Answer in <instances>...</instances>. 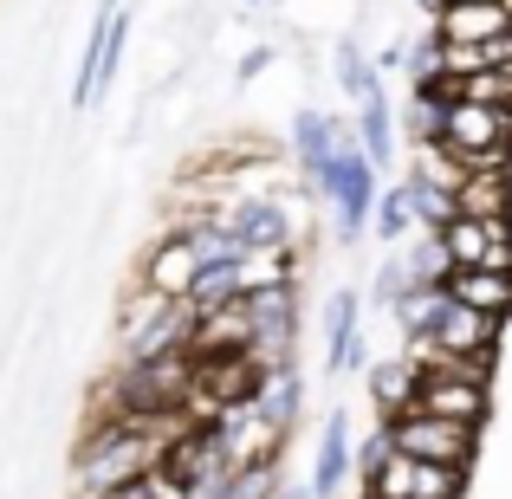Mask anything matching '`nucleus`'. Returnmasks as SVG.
<instances>
[{
  "label": "nucleus",
  "mask_w": 512,
  "mask_h": 499,
  "mask_svg": "<svg viewBox=\"0 0 512 499\" xmlns=\"http://www.w3.org/2000/svg\"><path fill=\"white\" fill-rule=\"evenodd\" d=\"M435 78H441V39L428 33L409 46V85H435Z\"/></svg>",
  "instance_id": "obj_30"
},
{
  "label": "nucleus",
  "mask_w": 512,
  "mask_h": 499,
  "mask_svg": "<svg viewBox=\"0 0 512 499\" xmlns=\"http://www.w3.org/2000/svg\"><path fill=\"white\" fill-rule=\"evenodd\" d=\"M247 7H266V0H247Z\"/></svg>",
  "instance_id": "obj_35"
},
{
  "label": "nucleus",
  "mask_w": 512,
  "mask_h": 499,
  "mask_svg": "<svg viewBox=\"0 0 512 499\" xmlns=\"http://www.w3.org/2000/svg\"><path fill=\"white\" fill-rule=\"evenodd\" d=\"M273 499H312V487H305V493H299V487H279Z\"/></svg>",
  "instance_id": "obj_33"
},
{
  "label": "nucleus",
  "mask_w": 512,
  "mask_h": 499,
  "mask_svg": "<svg viewBox=\"0 0 512 499\" xmlns=\"http://www.w3.org/2000/svg\"><path fill=\"white\" fill-rule=\"evenodd\" d=\"M441 143H448V150L461 156L467 169L512 163V111H493V104L448 98V117H441Z\"/></svg>",
  "instance_id": "obj_4"
},
{
  "label": "nucleus",
  "mask_w": 512,
  "mask_h": 499,
  "mask_svg": "<svg viewBox=\"0 0 512 499\" xmlns=\"http://www.w3.org/2000/svg\"><path fill=\"white\" fill-rule=\"evenodd\" d=\"M402 188H409L415 227H441V221H454V214H461V208H454V195H448V188H428V182H415V175H409Z\"/></svg>",
  "instance_id": "obj_27"
},
{
  "label": "nucleus",
  "mask_w": 512,
  "mask_h": 499,
  "mask_svg": "<svg viewBox=\"0 0 512 499\" xmlns=\"http://www.w3.org/2000/svg\"><path fill=\"white\" fill-rule=\"evenodd\" d=\"M402 59H409V46L396 39V46H383V59H370V65H376V72H402Z\"/></svg>",
  "instance_id": "obj_32"
},
{
  "label": "nucleus",
  "mask_w": 512,
  "mask_h": 499,
  "mask_svg": "<svg viewBox=\"0 0 512 499\" xmlns=\"http://www.w3.org/2000/svg\"><path fill=\"white\" fill-rule=\"evenodd\" d=\"M266 59H273V52H266V46H253V52H247V59H240V85H253V78H260V72H266Z\"/></svg>",
  "instance_id": "obj_31"
},
{
  "label": "nucleus",
  "mask_w": 512,
  "mask_h": 499,
  "mask_svg": "<svg viewBox=\"0 0 512 499\" xmlns=\"http://www.w3.org/2000/svg\"><path fill=\"white\" fill-rule=\"evenodd\" d=\"M370 234L389 240V247H402V240L415 234V208H409V188H376V208H370Z\"/></svg>",
  "instance_id": "obj_22"
},
{
  "label": "nucleus",
  "mask_w": 512,
  "mask_h": 499,
  "mask_svg": "<svg viewBox=\"0 0 512 499\" xmlns=\"http://www.w3.org/2000/svg\"><path fill=\"white\" fill-rule=\"evenodd\" d=\"M357 143H363V156H370L376 169L396 163V111H389L383 91H370V98L357 104Z\"/></svg>",
  "instance_id": "obj_17"
},
{
  "label": "nucleus",
  "mask_w": 512,
  "mask_h": 499,
  "mask_svg": "<svg viewBox=\"0 0 512 499\" xmlns=\"http://www.w3.org/2000/svg\"><path fill=\"white\" fill-rule=\"evenodd\" d=\"M363 363V337H357V292L338 286L325 299V376H350Z\"/></svg>",
  "instance_id": "obj_10"
},
{
  "label": "nucleus",
  "mask_w": 512,
  "mask_h": 499,
  "mask_svg": "<svg viewBox=\"0 0 512 499\" xmlns=\"http://www.w3.org/2000/svg\"><path fill=\"white\" fill-rule=\"evenodd\" d=\"M409 156H415L409 175H415V182H428V188H448V195H454V188L467 182V163H461V156H454L441 137H435V143H409Z\"/></svg>",
  "instance_id": "obj_19"
},
{
  "label": "nucleus",
  "mask_w": 512,
  "mask_h": 499,
  "mask_svg": "<svg viewBox=\"0 0 512 499\" xmlns=\"http://www.w3.org/2000/svg\"><path fill=\"white\" fill-rule=\"evenodd\" d=\"M383 428H389V441H396V454H415V461H441V467H467V474H474L480 428H467V422H441V415H422V409L389 415Z\"/></svg>",
  "instance_id": "obj_5"
},
{
  "label": "nucleus",
  "mask_w": 512,
  "mask_h": 499,
  "mask_svg": "<svg viewBox=\"0 0 512 499\" xmlns=\"http://www.w3.org/2000/svg\"><path fill=\"white\" fill-rule=\"evenodd\" d=\"M402 266H409V286H441V279L454 273V266H448V247H441L435 227H415V240H409V253H402Z\"/></svg>",
  "instance_id": "obj_23"
},
{
  "label": "nucleus",
  "mask_w": 512,
  "mask_h": 499,
  "mask_svg": "<svg viewBox=\"0 0 512 499\" xmlns=\"http://www.w3.org/2000/svg\"><path fill=\"white\" fill-rule=\"evenodd\" d=\"M221 221H227V240H234L240 253H279V247H292V214H286V201H273V195L227 201Z\"/></svg>",
  "instance_id": "obj_7"
},
{
  "label": "nucleus",
  "mask_w": 512,
  "mask_h": 499,
  "mask_svg": "<svg viewBox=\"0 0 512 499\" xmlns=\"http://www.w3.org/2000/svg\"><path fill=\"white\" fill-rule=\"evenodd\" d=\"M415 396V363H376L370 370V402H376V422H389V415H402Z\"/></svg>",
  "instance_id": "obj_20"
},
{
  "label": "nucleus",
  "mask_w": 512,
  "mask_h": 499,
  "mask_svg": "<svg viewBox=\"0 0 512 499\" xmlns=\"http://www.w3.org/2000/svg\"><path fill=\"white\" fill-rule=\"evenodd\" d=\"M299 402H305V376L292 370H273L260 383V396H253V409H260V422L266 428H279V435H292V428H299Z\"/></svg>",
  "instance_id": "obj_16"
},
{
  "label": "nucleus",
  "mask_w": 512,
  "mask_h": 499,
  "mask_svg": "<svg viewBox=\"0 0 512 499\" xmlns=\"http://www.w3.org/2000/svg\"><path fill=\"white\" fill-rule=\"evenodd\" d=\"M512 13L500 0H448V7L435 13V39H448V46H480V39L506 33Z\"/></svg>",
  "instance_id": "obj_11"
},
{
  "label": "nucleus",
  "mask_w": 512,
  "mask_h": 499,
  "mask_svg": "<svg viewBox=\"0 0 512 499\" xmlns=\"http://www.w3.org/2000/svg\"><path fill=\"white\" fill-rule=\"evenodd\" d=\"M117 7H124V0H104L91 33H85V59H78V78H72V111H91V98H98V59H104V33H111Z\"/></svg>",
  "instance_id": "obj_18"
},
{
  "label": "nucleus",
  "mask_w": 512,
  "mask_h": 499,
  "mask_svg": "<svg viewBox=\"0 0 512 499\" xmlns=\"http://www.w3.org/2000/svg\"><path fill=\"white\" fill-rule=\"evenodd\" d=\"M331 156H338V117L299 111V117H292V163H299V175H305V188H312V195L325 188Z\"/></svg>",
  "instance_id": "obj_9"
},
{
  "label": "nucleus",
  "mask_w": 512,
  "mask_h": 499,
  "mask_svg": "<svg viewBox=\"0 0 512 499\" xmlns=\"http://www.w3.org/2000/svg\"><path fill=\"white\" fill-rule=\"evenodd\" d=\"M389 454H396V441H389V428H383V422H376V428H370V441H363V448H357V454H350V467H357V480H370V474H376V467H383V461H389Z\"/></svg>",
  "instance_id": "obj_29"
},
{
  "label": "nucleus",
  "mask_w": 512,
  "mask_h": 499,
  "mask_svg": "<svg viewBox=\"0 0 512 499\" xmlns=\"http://www.w3.org/2000/svg\"><path fill=\"white\" fill-rule=\"evenodd\" d=\"M441 305H448V286H409L389 312H396V331L415 344V337H428V325L441 318Z\"/></svg>",
  "instance_id": "obj_21"
},
{
  "label": "nucleus",
  "mask_w": 512,
  "mask_h": 499,
  "mask_svg": "<svg viewBox=\"0 0 512 499\" xmlns=\"http://www.w3.org/2000/svg\"><path fill=\"white\" fill-rule=\"evenodd\" d=\"M363 499H383V493H363Z\"/></svg>",
  "instance_id": "obj_36"
},
{
  "label": "nucleus",
  "mask_w": 512,
  "mask_h": 499,
  "mask_svg": "<svg viewBox=\"0 0 512 499\" xmlns=\"http://www.w3.org/2000/svg\"><path fill=\"white\" fill-rule=\"evenodd\" d=\"M441 247H448V266H480V247H487V227L474 221V214H454V221L435 227Z\"/></svg>",
  "instance_id": "obj_24"
},
{
  "label": "nucleus",
  "mask_w": 512,
  "mask_h": 499,
  "mask_svg": "<svg viewBox=\"0 0 512 499\" xmlns=\"http://www.w3.org/2000/svg\"><path fill=\"white\" fill-rule=\"evenodd\" d=\"M415 7H422V13H428V20H435V13H441V7H448V0H415Z\"/></svg>",
  "instance_id": "obj_34"
},
{
  "label": "nucleus",
  "mask_w": 512,
  "mask_h": 499,
  "mask_svg": "<svg viewBox=\"0 0 512 499\" xmlns=\"http://www.w3.org/2000/svg\"><path fill=\"white\" fill-rule=\"evenodd\" d=\"M448 299L454 305H474V312H487V318H512V273H487V266H454L448 279Z\"/></svg>",
  "instance_id": "obj_13"
},
{
  "label": "nucleus",
  "mask_w": 512,
  "mask_h": 499,
  "mask_svg": "<svg viewBox=\"0 0 512 499\" xmlns=\"http://www.w3.org/2000/svg\"><path fill=\"white\" fill-rule=\"evenodd\" d=\"M344 480H350V415H344V409H331V415H325V428H318L312 499H331V493H344Z\"/></svg>",
  "instance_id": "obj_15"
},
{
  "label": "nucleus",
  "mask_w": 512,
  "mask_h": 499,
  "mask_svg": "<svg viewBox=\"0 0 512 499\" xmlns=\"http://www.w3.org/2000/svg\"><path fill=\"white\" fill-rule=\"evenodd\" d=\"M402 292H409V266H402V253H389V260L376 266V279H370V299L376 305H396Z\"/></svg>",
  "instance_id": "obj_28"
},
{
  "label": "nucleus",
  "mask_w": 512,
  "mask_h": 499,
  "mask_svg": "<svg viewBox=\"0 0 512 499\" xmlns=\"http://www.w3.org/2000/svg\"><path fill=\"white\" fill-rule=\"evenodd\" d=\"M318 201H331L344 240H357L363 227H370V208H376V163L363 156V143H357V130H350V124H338V156H331V175H325V188H318Z\"/></svg>",
  "instance_id": "obj_3"
},
{
  "label": "nucleus",
  "mask_w": 512,
  "mask_h": 499,
  "mask_svg": "<svg viewBox=\"0 0 512 499\" xmlns=\"http://www.w3.org/2000/svg\"><path fill=\"white\" fill-rule=\"evenodd\" d=\"M195 266H201V247H195L188 234H175V227H163V240L143 253L137 286H150L156 299H188V286H195Z\"/></svg>",
  "instance_id": "obj_8"
},
{
  "label": "nucleus",
  "mask_w": 512,
  "mask_h": 499,
  "mask_svg": "<svg viewBox=\"0 0 512 499\" xmlns=\"http://www.w3.org/2000/svg\"><path fill=\"white\" fill-rule=\"evenodd\" d=\"M363 493H383V499H461L467 493V467H441V461H415V454H389Z\"/></svg>",
  "instance_id": "obj_6"
},
{
  "label": "nucleus",
  "mask_w": 512,
  "mask_h": 499,
  "mask_svg": "<svg viewBox=\"0 0 512 499\" xmlns=\"http://www.w3.org/2000/svg\"><path fill=\"white\" fill-rule=\"evenodd\" d=\"M428 357H448V363H500V318L474 312V305H441V318L428 325V337L409 344V363H428Z\"/></svg>",
  "instance_id": "obj_2"
},
{
  "label": "nucleus",
  "mask_w": 512,
  "mask_h": 499,
  "mask_svg": "<svg viewBox=\"0 0 512 499\" xmlns=\"http://www.w3.org/2000/svg\"><path fill=\"white\" fill-rule=\"evenodd\" d=\"M338 85H344V98H357V104L370 98V91H383V72L357 52V39H338Z\"/></svg>",
  "instance_id": "obj_25"
},
{
  "label": "nucleus",
  "mask_w": 512,
  "mask_h": 499,
  "mask_svg": "<svg viewBox=\"0 0 512 499\" xmlns=\"http://www.w3.org/2000/svg\"><path fill=\"white\" fill-rule=\"evenodd\" d=\"M273 493H279V461H260V467H234L214 499H273Z\"/></svg>",
  "instance_id": "obj_26"
},
{
  "label": "nucleus",
  "mask_w": 512,
  "mask_h": 499,
  "mask_svg": "<svg viewBox=\"0 0 512 499\" xmlns=\"http://www.w3.org/2000/svg\"><path fill=\"white\" fill-rule=\"evenodd\" d=\"M240 260L247 253L240 247H221V253H201V266H195V286H188V312H214V305H227V299H240Z\"/></svg>",
  "instance_id": "obj_14"
},
{
  "label": "nucleus",
  "mask_w": 512,
  "mask_h": 499,
  "mask_svg": "<svg viewBox=\"0 0 512 499\" xmlns=\"http://www.w3.org/2000/svg\"><path fill=\"white\" fill-rule=\"evenodd\" d=\"M409 409L441 415V422L487 428V415H493V370H487V363H448V357L415 363V396H409Z\"/></svg>",
  "instance_id": "obj_1"
},
{
  "label": "nucleus",
  "mask_w": 512,
  "mask_h": 499,
  "mask_svg": "<svg viewBox=\"0 0 512 499\" xmlns=\"http://www.w3.org/2000/svg\"><path fill=\"white\" fill-rule=\"evenodd\" d=\"M454 208L474 221H512V163L467 169V182L454 188Z\"/></svg>",
  "instance_id": "obj_12"
}]
</instances>
